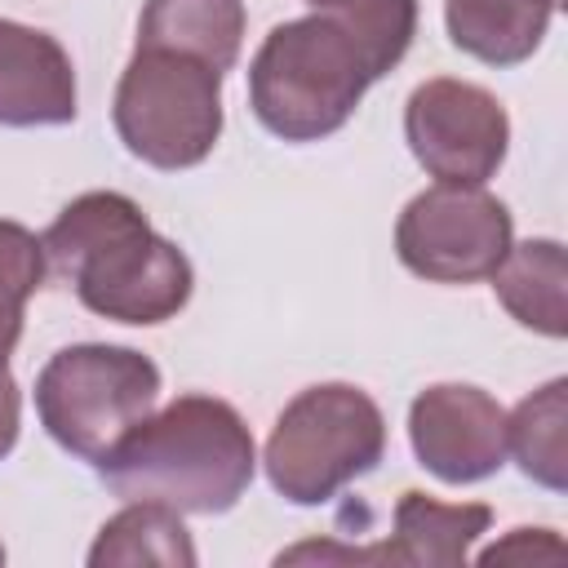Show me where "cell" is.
Segmentation results:
<instances>
[{"instance_id":"6da1fadb","label":"cell","mask_w":568,"mask_h":568,"mask_svg":"<svg viewBox=\"0 0 568 568\" xmlns=\"http://www.w3.org/2000/svg\"><path fill=\"white\" fill-rule=\"evenodd\" d=\"M417 36V0H328L280 22L253 53L248 106L284 142L337 133Z\"/></svg>"},{"instance_id":"7a4b0ae2","label":"cell","mask_w":568,"mask_h":568,"mask_svg":"<svg viewBox=\"0 0 568 568\" xmlns=\"http://www.w3.org/2000/svg\"><path fill=\"white\" fill-rule=\"evenodd\" d=\"M44 262L75 297L115 324H164L195 288L186 253L120 191L75 195L44 231Z\"/></svg>"},{"instance_id":"3957f363","label":"cell","mask_w":568,"mask_h":568,"mask_svg":"<svg viewBox=\"0 0 568 568\" xmlns=\"http://www.w3.org/2000/svg\"><path fill=\"white\" fill-rule=\"evenodd\" d=\"M257 470L244 417L217 395H178L146 413L102 462V484L124 501H160L178 515L231 510Z\"/></svg>"},{"instance_id":"277c9868","label":"cell","mask_w":568,"mask_h":568,"mask_svg":"<svg viewBox=\"0 0 568 568\" xmlns=\"http://www.w3.org/2000/svg\"><path fill=\"white\" fill-rule=\"evenodd\" d=\"M386 453V417L351 382L306 386L271 426L262 466L271 488L293 506H324Z\"/></svg>"},{"instance_id":"5b68a950","label":"cell","mask_w":568,"mask_h":568,"mask_svg":"<svg viewBox=\"0 0 568 568\" xmlns=\"http://www.w3.org/2000/svg\"><path fill=\"white\" fill-rule=\"evenodd\" d=\"M124 151L178 173L209 160L222 138V71L195 53L138 44L111 102Z\"/></svg>"},{"instance_id":"8992f818","label":"cell","mask_w":568,"mask_h":568,"mask_svg":"<svg viewBox=\"0 0 568 568\" xmlns=\"http://www.w3.org/2000/svg\"><path fill=\"white\" fill-rule=\"evenodd\" d=\"M160 399V368L133 346L80 342L49 355L36 377V413L58 448L98 466Z\"/></svg>"},{"instance_id":"52a82bcc","label":"cell","mask_w":568,"mask_h":568,"mask_svg":"<svg viewBox=\"0 0 568 568\" xmlns=\"http://www.w3.org/2000/svg\"><path fill=\"white\" fill-rule=\"evenodd\" d=\"M515 244L510 209L484 186L435 182L413 195L395 222L399 262L430 284H475L497 271Z\"/></svg>"},{"instance_id":"ba28073f","label":"cell","mask_w":568,"mask_h":568,"mask_svg":"<svg viewBox=\"0 0 568 568\" xmlns=\"http://www.w3.org/2000/svg\"><path fill=\"white\" fill-rule=\"evenodd\" d=\"M404 138L413 160L435 178L453 186H484L510 146V120L506 106L453 75H435L408 93L404 106Z\"/></svg>"},{"instance_id":"9c48e42d","label":"cell","mask_w":568,"mask_h":568,"mask_svg":"<svg viewBox=\"0 0 568 568\" xmlns=\"http://www.w3.org/2000/svg\"><path fill=\"white\" fill-rule=\"evenodd\" d=\"M408 444L444 484H479L506 466V408L466 382H435L408 404Z\"/></svg>"},{"instance_id":"30bf717a","label":"cell","mask_w":568,"mask_h":568,"mask_svg":"<svg viewBox=\"0 0 568 568\" xmlns=\"http://www.w3.org/2000/svg\"><path fill=\"white\" fill-rule=\"evenodd\" d=\"M75 111H80V93L67 49L40 27L0 18V124L9 129L71 124Z\"/></svg>"},{"instance_id":"8fae6325","label":"cell","mask_w":568,"mask_h":568,"mask_svg":"<svg viewBox=\"0 0 568 568\" xmlns=\"http://www.w3.org/2000/svg\"><path fill=\"white\" fill-rule=\"evenodd\" d=\"M493 510L484 501L444 506L417 488L395 501V532L382 546H368L373 564H408V568H457L466 564L479 532H488Z\"/></svg>"},{"instance_id":"7c38bea8","label":"cell","mask_w":568,"mask_h":568,"mask_svg":"<svg viewBox=\"0 0 568 568\" xmlns=\"http://www.w3.org/2000/svg\"><path fill=\"white\" fill-rule=\"evenodd\" d=\"M559 4L564 0H444V27L462 53L488 67H515L541 49Z\"/></svg>"},{"instance_id":"4fadbf2b","label":"cell","mask_w":568,"mask_h":568,"mask_svg":"<svg viewBox=\"0 0 568 568\" xmlns=\"http://www.w3.org/2000/svg\"><path fill=\"white\" fill-rule=\"evenodd\" d=\"M138 44L195 53L226 75L244 44V0H146Z\"/></svg>"},{"instance_id":"5bb4252c","label":"cell","mask_w":568,"mask_h":568,"mask_svg":"<svg viewBox=\"0 0 568 568\" xmlns=\"http://www.w3.org/2000/svg\"><path fill=\"white\" fill-rule=\"evenodd\" d=\"M497 302L532 333L541 337H564L568 333V311H564V244L559 240H524L510 244L497 271L488 275Z\"/></svg>"},{"instance_id":"9a60e30c","label":"cell","mask_w":568,"mask_h":568,"mask_svg":"<svg viewBox=\"0 0 568 568\" xmlns=\"http://www.w3.org/2000/svg\"><path fill=\"white\" fill-rule=\"evenodd\" d=\"M568 382L555 377L541 390L524 395L515 404V413L506 417V453H515L519 470L550 488L564 493L568 488Z\"/></svg>"},{"instance_id":"2e32d148","label":"cell","mask_w":568,"mask_h":568,"mask_svg":"<svg viewBox=\"0 0 568 568\" xmlns=\"http://www.w3.org/2000/svg\"><path fill=\"white\" fill-rule=\"evenodd\" d=\"M89 564H164V568H191L195 541L173 506L160 501H129L120 515H111L98 528V541L89 550Z\"/></svg>"},{"instance_id":"e0dca14e","label":"cell","mask_w":568,"mask_h":568,"mask_svg":"<svg viewBox=\"0 0 568 568\" xmlns=\"http://www.w3.org/2000/svg\"><path fill=\"white\" fill-rule=\"evenodd\" d=\"M44 275L49 262L36 231L0 217V368H9V355L22 337V306L44 284Z\"/></svg>"},{"instance_id":"ac0fdd59","label":"cell","mask_w":568,"mask_h":568,"mask_svg":"<svg viewBox=\"0 0 568 568\" xmlns=\"http://www.w3.org/2000/svg\"><path fill=\"white\" fill-rule=\"evenodd\" d=\"M18 426H22V395H18V382L9 377V368H0V462L13 453Z\"/></svg>"},{"instance_id":"d6986e66","label":"cell","mask_w":568,"mask_h":568,"mask_svg":"<svg viewBox=\"0 0 568 568\" xmlns=\"http://www.w3.org/2000/svg\"><path fill=\"white\" fill-rule=\"evenodd\" d=\"M306 4H311V9H315V4H328V0H306Z\"/></svg>"},{"instance_id":"ffe728a7","label":"cell","mask_w":568,"mask_h":568,"mask_svg":"<svg viewBox=\"0 0 568 568\" xmlns=\"http://www.w3.org/2000/svg\"><path fill=\"white\" fill-rule=\"evenodd\" d=\"M0 559H4V546H0Z\"/></svg>"}]
</instances>
